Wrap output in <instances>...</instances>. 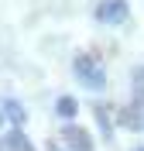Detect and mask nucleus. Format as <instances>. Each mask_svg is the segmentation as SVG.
<instances>
[{
  "label": "nucleus",
  "instance_id": "1",
  "mask_svg": "<svg viewBox=\"0 0 144 151\" xmlns=\"http://www.w3.org/2000/svg\"><path fill=\"white\" fill-rule=\"evenodd\" d=\"M72 72H76V79L86 89H103L106 86V72H103V65H100V58H93V55H79L76 62H72Z\"/></svg>",
  "mask_w": 144,
  "mask_h": 151
},
{
  "label": "nucleus",
  "instance_id": "2",
  "mask_svg": "<svg viewBox=\"0 0 144 151\" xmlns=\"http://www.w3.org/2000/svg\"><path fill=\"white\" fill-rule=\"evenodd\" d=\"M127 17V0H100L96 4V21L103 24H120Z\"/></svg>",
  "mask_w": 144,
  "mask_h": 151
},
{
  "label": "nucleus",
  "instance_id": "3",
  "mask_svg": "<svg viewBox=\"0 0 144 151\" xmlns=\"http://www.w3.org/2000/svg\"><path fill=\"white\" fill-rule=\"evenodd\" d=\"M62 134H65V144H69L72 151H93V137H89V134L82 131V127L69 124V127H65Z\"/></svg>",
  "mask_w": 144,
  "mask_h": 151
},
{
  "label": "nucleus",
  "instance_id": "4",
  "mask_svg": "<svg viewBox=\"0 0 144 151\" xmlns=\"http://www.w3.org/2000/svg\"><path fill=\"white\" fill-rule=\"evenodd\" d=\"M4 148H10V151H34V148H31V141L24 137V131H21V127H10V134L4 137Z\"/></svg>",
  "mask_w": 144,
  "mask_h": 151
},
{
  "label": "nucleus",
  "instance_id": "5",
  "mask_svg": "<svg viewBox=\"0 0 144 151\" xmlns=\"http://www.w3.org/2000/svg\"><path fill=\"white\" fill-rule=\"evenodd\" d=\"M0 106H4L0 113H4L7 120H14V127H21V124H24V110H21V103H17V100H4Z\"/></svg>",
  "mask_w": 144,
  "mask_h": 151
},
{
  "label": "nucleus",
  "instance_id": "6",
  "mask_svg": "<svg viewBox=\"0 0 144 151\" xmlns=\"http://www.w3.org/2000/svg\"><path fill=\"white\" fill-rule=\"evenodd\" d=\"M76 110H79L76 96H58V100H55V113H58V117L69 120V117H76Z\"/></svg>",
  "mask_w": 144,
  "mask_h": 151
},
{
  "label": "nucleus",
  "instance_id": "7",
  "mask_svg": "<svg viewBox=\"0 0 144 151\" xmlns=\"http://www.w3.org/2000/svg\"><path fill=\"white\" fill-rule=\"evenodd\" d=\"M48 151H62V148H58V144H52V148H48Z\"/></svg>",
  "mask_w": 144,
  "mask_h": 151
},
{
  "label": "nucleus",
  "instance_id": "8",
  "mask_svg": "<svg viewBox=\"0 0 144 151\" xmlns=\"http://www.w3.org/2000/svg\"><path fill=\"white\" fill-rule=\"evenodd\" d=\"M134 151H144V144H141V148H134Z\"/></svg>",
  "mask_w": 144,
  "mask_h": 151
},
{
  "label": "nucleus",
  "instance_id": "9",
  "mask_svg": "<svg viewBox=\"0 0 144 151\" xmlns=\"http://www.w3.org/2000/svg\"><path fill=\"white\" fill-rule=\"evenodd\" d=\"M0 117H4V113H0Z\"/></svg>",
  "mask_w": 144,
  "mask_h": 151
}]
</instances>
